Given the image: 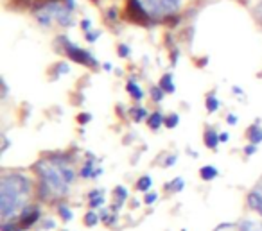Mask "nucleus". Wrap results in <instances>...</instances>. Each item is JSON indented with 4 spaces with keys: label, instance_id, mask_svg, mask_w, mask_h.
I'll use <instances>...</instances> for the list:
<instances>
[{
    "label": "nucleus",
    "instance_id": "1",
    "mask_svg": "<svg viewBox=\"0 0 262 231\" xmlns=\"http://www.w3.org/2000/svg\"><path fill=\"white\" fill-rule=\"evenodd\" d=\"M31 183L24 176H6L0 187V210L2 217H8L22 204V197L29 194Z\"/></svg>",
    "mask_w": 262,
    "mask_h": 231
},
{
    "label": "nucleus",
    "instance_id": "2",
    "mask_svg": "<svg viewBox=\"0 0 262 231\" xmlns=\"http://www.w3.org/2000/svg\"><path fill=\"white\" fill-rule=\"evenodd\" d=\"M126 18L129 22H135V24H147V15L144 11V8L139 4V0H127V6H126Z\"/></svg>",
    "mask_w": 262,
    "mask_h": 231
},
{
    "label": "nucleus",
    "instance_id": "3",
    "mask_svg": "<svg viewBox=\"0 0 262 231\" xmlns=\"http://www.w3.org/2000/svg\"><path fill=\"white\" fill-rule=\"evenodd\" d=\"M69 56L74 59L76 63H79V65H95V61L90 58V54L84 51H79L77 47H69Z\"/></svg>",
    "mask_w": 262,
    "mask_h": 231
},
{
    "label": "nucleus",
    "instance_id": "4",
    "mask_svg": "<svg viewBox=\"0 0 262 231\" xmlns=\"http://www.w3.org/2000/svg\"><path fill=\"white\" fill-rule=\"evenodd\" d=\"M38 219H40V210H38L36 206H29V208L24 210L22 217H20V222H22L24 227H29V226H33Z\"/></svg>",
    "mask_w": 262,
    "mask_h": 231
},
{
    "label": "nucleus",
    "instance_id": "5",
    "mask_svg": "<svg viewBox=\"0 0 262 231\" xmlns=\"http://www.w3.org/2000/svg\"><path fill=\"white\" fill-rule=\"evenodd\" d=\"M219 140H221V138H219L214 131H207V133H205V145H207V147L215 149V147H217Z\"/></svg>",
    "mask_w": 262,
    "mask_h": 231
},
{
    "label": "nucleus",
    "instance_id": "6",
    "mask_svg": "<svg viewBox=\"0 0 262 231\" xmlns=\"http://www.w3.org/2000/svg\"><path fill=\"white\" fill-rule=\"evenodd\" d=\"M200 176L203 177L205 181H210L217 176V169H214V167H210V165H205L203 169L200 170Z\"/></svg>",
    "mask_w": 262,
    "mask_h": 231
},
{
    "label": "nucleus",
    "instance_id": "7",
    "mask_svg": "<svg viewBox=\"0 0 262 231\" xmlns=\"http://www.w3.org/2000/svg\"><path fill=\"white\" fill-rule=\"evenodd\" d=\"M127 91H129V94H131V97H133V99H137V101H140V99L144 97L142 90H140V88L137 86V83H135V81H129V83H127Z\"/></svg>",
    "mask_w": 262,
    "mask_h": 231
},
{
    "label": "nucleus",
    "instance_id": "8",
    "mask_svg": "<svg viewBox=\"0 0 262 231\" xmlns=\"http://www.w3.org/2000/svg\"><path fill=\"white\" fill-rule=\"evenodd\" d=\"M160 88L167 94H172L174 91V84H172V77L171 76H164V79L160 81Z\"/></svg>",
    "mask_w": 262,
    "mask_h": 231
},
{
    "label": "nucleus",
    "instance_id": "9",
    "mask_svg": "<svg viewBox=\"0 0 262 231\" xmlns=\"http://www.w3.org/2000/svg\"><path fill=\"white\" fill-rule=\"evenodd\" d=\"M162 124H164V117H162L160 113H155V115H151V119H149V127H151V129H158Z\"/></svg>",
    "mask_w": 262,
    "mask_h": 231
},
{
    "label": "nucleus",
    "instance_id": "10",
    "mask_svg": "<svg viewBox=\"0 0 262 231\" xmlns=\"http://www.w3.org/2000/svg\"><path fill=\"white\" fill-rule=\"evenodd\" d=\"M250 133H253V134H250V138H251V142H253V144H258V142H262V131L258 129L257 126H251L250 127Z\"/></svg>",
    "mask_w": 262,
    "mask_h": 231
},
{
    "label": "nucleus",
    "instance_id": "11",
    "mask_svg": "<svg viewBox=\"0 0 262 231\" xmlns=\"http://www.w3.org/2000/svg\"><path fill=\"white\" fill-rule=\"evenodd\" d=\"M217 108H219V101L214 97V95H210V97L207 99V109L208 111H215Z\"/></svg>",
    "mask_w": 262,
    "mask_h": 231
},
{
    "label": "nucleus",
    "instance_id": "12",
    "mask_svg": "<svg viewBox=\"0 0 262 231\" xmlns=\"http://www.w3.org/2000/svg\"><path fill=\"white\" fill-rule=\"evenodd\" d=\"M149 187H151V177L149 176H144L142 179L139 181V190L140 192H146V190H149Z\"/></svg>",
    "mask_w": 262,
    "mask_h": 231
},
{
    "label": "nucleus",
    "instance_id": "13",
    "mask_svg": "<svg viewBox=\"0 0 262 231\" xmlns=\"http://www.w3.org/2000/svg\"><path fill=\"white\" fill-rule=\"evenodd\" d=\"M131 115H133V119L137 120V122H140V120L146 117V109L144 108H137V109H131Z\"/></svg>",
    "mask_w": 262,
    "mask_h": 231
},
{
    "label": "nucleus",
    "instance_id": "14",
    "mask_svg": "<svg viewBox=\"0 0 262 231\" xmlns=\"http://www.w3.org/2000/svg\"><path fill=\"white\" fill-rule=\"evenodd\" d=\"M97 220H99V217L95 215L94 212H90L86 217H84V224H86V226H95V224H97Z\"/></svg>",
    "mask_w": 262,
    "mask_h": 231
},
{
    "label": "nucleus",
    "instance_id": "15",
    "mask_svg": "<svg viewBox=\"0 0 262 231\" xmlns=\"http://www.w3.org/2000/svg\"><path fill=\"white\" fill-rule=\"evenodd\" d=\"M165 126L167 127H176L178 126V115H171L167 120H165Z\"/></svg>",
    "mask_w": 262,
    "mask_h": 231
},
{
    "label": "nucleus",
    "instance_id": "16",
    "mask_svg": "<svg viewBox=\"0 0 262 231\" xmlns=\"http://www.w3.org/2000/svg\"><path fill=\"white\" fill-rule=\"evenodd\" d=\"M59 213H61V217H63L65 220H70V219H72V213H70L69 210L65 208V206H59Z\"/></svg>",
    "mask_w": 262,
    "mask_h": 231
},
{
    "label": "nucleus",
    "instance_id": "17",
    "mask_svg": "<svg viewBox=\"0 0 262 231\" xmlns=\"http://www.w3.org/2000/svg\"><path fill=\"white\" fill-rule=\"evenodd\" d=\"M162 95H164V90H162V88H155V90H153V97H155V99H158V101H160V99H162Z\"/></svg>",
    "mask_w": 262,
    "mask_h": 231
},
{
    "label": "nucleus",
    "instance_id": "18",
    "mask_svg": "<svg viewBox=\"0 0 262 231\" xmlns=\"http://www.w3.org/2000/svg\"><path fill=\"white\" fill-rule=\"evenodd\" d=\"M182 187H183V181L182 179H176V183L171 184V188H172V190H176V192L182 190Z\"/></svg>",
    "mask_w": 262,
    "mask_h": 231
},
{
    "label": "nucleus",
    "instance_id": "19",
    "mask_svg": "<svg viewBox=\"0 0 262 231\" xmlns=\"http://www.w3.org/2000/svg\"><path fill=\"white\" fill-rule=\"evenodd\" d=\"M88 120H90V115H81V117H79V122H81V124L88 122Z\"/></svg>",
    "mask_w": 262,
    "mask_h": 231
},
{
    "label": "nucleus",
    "instance_id": "20",
    "mask_svg": "<svg viewBox=\"0 0 262 231\" xmlns=\"http://www.w3.org/2000/svg\"><path fill=\"white\" fill-rule=\"evenodd\" d=\"M155 199H157V195L153 194V195H147V199H146V201H147V202H149V204H151V202H153Z\"/></svg>",
    "mask_w": 262,
    "mask_h": 231
},
{
    "label": "nucleus",
    "instance_id": "21",
    "mask_svg": "<svg viewBox=\"0 0 262 231\" xmlns=\"http://www.w3.org/2000/svg\"><path fill=\"white\" fill-rule=\"evenodd\" d=\"M246 152H248V154H253V152H255V145H250V147L246 149Z\"/></svg>",
    "mask_w": 262,
    "mask_h": 231
},
{
    "label": "nucleus",
    "instance_id": "22",
    "mask_svg": "<svg viewBox=\"0 0 262 231\" xmlns=\"http://www.w3.org/2000/svg\"><path fill=\"white\" fill-rule=\"evenodd\" d=\"M126 49H127V47H120V56H126V54H127Z\"/></svg>",
    "mask_w": 262,
    "mask_h": 231
},
{
    "label": "nucleus",
    "instance_id": "23",
    "mask_svg": "<svg viewBox=\"0 0 262 231\" xmlns=\"http://www.w3.org/2000/svg\"><path fill=\"white\" fill-rule=\"evenodd\" d=\"M228 122H230V124H235V122H237L235 117H233V115H232V117H228Z\"/></svg>",
    "mask_w": 262,
    "mask_h": 231
},
{
    "label": "nucleus",
    "instance_id": "24",
    "mask_svg": "<svg viewBox=\"0 0 262 231\" xmlns=\"http://www.w3.org/2000/svg\"><path fill=\"white\" fill-rule=\"evenodd\" d=\"M221 140H223V142L228 140V134H226V133H221Z\"/></svg>",
    "mask_w": 262,
    "mask_h": 231
}]
</instances>
